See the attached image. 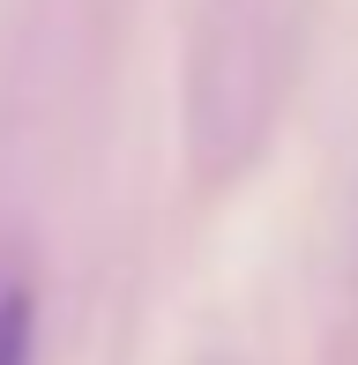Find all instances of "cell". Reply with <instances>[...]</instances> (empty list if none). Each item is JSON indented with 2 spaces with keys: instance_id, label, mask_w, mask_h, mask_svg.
I'll use <instances>...</instances> for the list:
<instances>
[{
  "instance_id": "obj_1",
  "label": "cell",
  "mask_w": 358,
  "mask_h": 365,
  "mask_svg": "<svg viewBox=\"0 0 358 365\" xmlns=\"http://www.w3.org/2000/svg\"><path fill=\"white\" fill-rule=\"evenodd\" d=\"M38 358V306L23 284L0 291V365H30Z\"/></svg>"
}]
</instances>
